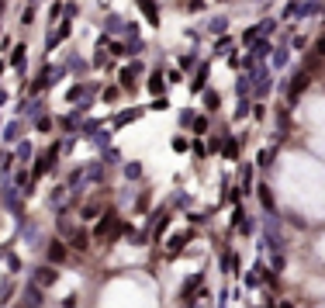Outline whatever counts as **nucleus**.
I'll use <instances>...</instances> for the list:
<instances>
[{
	"label": "nucleus",
	"mask_w": 325,
	"mask_h": 308,
	"mask_svg": "<svg viewBox=\"0 0 325 308\" xmlns=\"http://www.w3.org/2000/svg\"><path fill=\"white\" fill-rule=\"evenodd\" d=\"M59 281V270H52V267H38L35 270V284H42V288H52Z\"/></svg>",
	"instance_id": "obj_1"
},
{
	"label": "nucleus",
	"mask_w": 325,
	"mask_h": 308,
	"mask_svg": "<svg viewBox=\"0 0 325 308\" xmlns=\"http://www.w3.org/2000/svg\"><path fill=\"white\" fill-rule=\"evenodd\" d=\"M24 302H28V308H42V284H24Z\"/></svg>",
	"instance_id": "obj_2"
},
{
	"label": "nucleus",
	"mask_w": 325,
	"mask_h": 308,
	"mask_svg": "<svg viewBox=\"0 0 325 308\" xmlns=\"http://www.w3.org/2000/svg\"><path fill=\"white\" fill-rule=\"evenodd\" d=\"M56 153H59V149L52 146L49 153H42V156H38V163H35V177H45V170H49V163L56 159Z\"/></svg>",
	"instance_id": "obj_3"
},
{
	"label": "nucleus",
	"mask_w": 325,
	"mask_h": 308,
	"mask_svg": "<svg viewBox=\"0 0 325 308\" xmlns=\"http://www.w3.org/2000/svg\"><path fill=\"white\" fill-rule=\"evenodd\" d=\"M305 87H308V73H298L294 83H291V90H287V97H291V101H298V94H301Z\"/></svg>",
	"instance_id": "obj_4"
},
{
	"label": "nucleus",
	"mask_w": 325,
	"mask_h": 308,
	"mask_svg": "<svg viewBox=\"0 0 325 308\" xmlns=\"http://www.w3.org/2000/svg\"><path fill=\"white\" fill-rule=\"evenodd\" d=\"M70 246H73V249H86V246H90V235H86L83 229L70 232Z\"/></svg>",
	"instance_id": "obj_5"
},
{
	"label": "nucleus",
	"mask_w": 325,
	"mask_h": 308,
	"mask_svg": "<svg viewBox=\"0 0 325 308\" xmlns=\"http://www.w3.org/2000/svg\"><path fill=\"white\" fill-rule=\"evenodd\" d=\"M135 73H139V66H125V70H121V87H125V90L135 87Z\"/></svg>",
	"instance_id": "obj_6"
},
{
	"label": "nucleus",
	"mask_w": 325,
	"mask_h": 308,
	"mask_svg": "<svg viewBox=\"0 0 325 308\" xmlns=\"http://www.w3.org/2000/svg\"><path fill=\"white\" fill-rule=\"evenodd\" d=\"M49 260H52V263H63V260H66V246H63V242H52V246H49Z\"/></svg>",
	"instance_id": "obj_7"
},
{
	"label": "nucleus",
	"mask_w": 325,
	"mask_h": 308,
	"mask_svg": "<svg viewBox=\"0 0 325 308\" xmlns=\"http://www.w3.org/2000/svg\"><path fill=\"white\" fill-rule=\"evenodd\" d=\"M197 284H201V274H194V277H190V281L183 284V295H180V298H183V302H194L190 295H194V288H197Z\"/></svg>",
	"instance_id": "obj_8"
},
{
	"label": "nucleus",
	"mask_w": 325,
	"mask_h": 308,
	"mask_svg": "<svg viewBox=\"0 0 325 308\" xmlns=\"http://www.w3.org/2000/svg\"><path fill=\"white\" fill-rule=\"evenodd\" d=\"M139 7L146 10V17H149L153 24H160V14H156V3H153V0H139Z\"/></svg>",
	"instance_id": "obj_9"
},
{
	"label": "nucleus",
	"mask_w": 325,
	"mask_h": 308,
	"mask_svg": "<svg viewBox=\"0 0 325 308\" xmlns=\"http://www.w3.org/2000/svg\"><path fill=\"white\" fill-rule=\"evenodd\" d=\"M139 114H142V111H121V114L114 118V128H121V125H128V121H135Z\"/></svg>",
	"instance_id": "obj_10"
},
{
	"label": "nucleus",
	"mask_w": 325,
	"mask_h": 308,
	"mask_svg": "<svg viewBox=\"0 0 325 308\" xmlns=\"http://www.w3.org/2000/svg\"><path fill=\"white\" fill-rule=\"evenodd\" d=\"M259 201H263V208H266V211H273V194H270V187H266V184H259Z\"/></svg>",
	"instance_id": "obj_11"
},
{
	"label": "nucleus",
	"mask_w": 325,
	"mask_h": 308,
	"mask_svg": "<svg viewBox=\"0 0 325 308\" xmlns=\"http://www.w3.org/2000/svg\"><path fill=\"white\" fill-rule=\"evenodd\" d=\"M222 153H225V159H236V156H239V146H236V139H225V142H222Z\"/></svg>",
	"instance_id": "obj_12"
},
{
	"label": "nucleus",
	"mask_w": 325,
	"mask_h": 308,
	"mask_svg": "<svg viewBox=\"0 0 325 308\" xmlns=\"http://www.w3.org/2000/svg\"><path fill=\"white\" fill-rule=\"evenodd\" d=\"M218 104H222V97H218L215 90H208V94H204V107H208V111H218Z\"/></svg>",
	"instance_id": "obj_13"
},
{
	"label": "nucleus",
	"mask_w": 325,
	"mask_h": 308,
	"mask_svg": "<svg viewBox=\"0 0 325 308\" xmlns=\"http://www.w3.org/2000/svg\"><path fill=\"white\" fill-rule=\"evenodd\" d=\"M190 125H194V132H197V135H204V132H208V118H204V114L190 118Z\"/></svg>",
	"instance_id": "obj_14"
},
{
	"label": "nucleus",
	"mask_w": 325,
	"mask_h": 308,
	"mask_svg": "<svg viewBox=\"0 0 325 308\" xmlns=\"http://www.w3.org/2000/svg\"><path fill=\"white\" fill-rule=\"evenodd\" d=\"M183 242H187V235H173V239H169V256H176V253L183 249Z\"/></svg>",
	"instance_id": "obj_15"
},
{
	"label": "nucleus",
	"mask_w": 325,
	"mask_h": 308,
	"mask_svg": "<svg viewBox=\"0 0 325 308\" xmlns=\"http://www.w3.org/2000/svg\"><path fill=\"white\" fill-rule=\"evenodd\" d=\"M149 90H153L156 97L162 94V73H153V77H149Z\"/></svg>",
	"instance_id": "obj_16"
},
{
	"label": "nucleus",
	"mask_w": 325,
	"mask_h": 308,
	"mask_svg": "<svg viewBox=\"0 0 325 308\" xmlns=\"http://www.w3.org/2000/svg\"><path fill=\"white\" fill-rule=\"evenodd\" d=\"M204 80H208V66H201V73L194 77V83H190V90H201V87H204Z\"/></svg>",
	"instance_id": "obj_17"
},
{
	"label": "nucleus",
	"mask_w": 325,
	"mask_h": 308,
	"mask_svg": "<svg viewBox=\"0 0 325 308\" xmlns=\"http://www.w3.org/2000/svg\"><path fill=\"white\" fill-rule=\"evenodd\" d=\"M111 225H114V218H104V222L97 225V232H93V235H97V239H104V235H107V229H111Z\"/></svg>",
	"instance_id": "obj_18"
},
{
	"label": "nucleus",
	"mask_w": 325,
	"mask_h": 308,
	"mask_svg": "<svg viewBox=\"0 0 325 308\" xmlns=\"http://www.w3.org/2000/svg\"><path fill=\"white\" fill-rule=\"evenodd\" d=\"M24 63V45H17V52L10 56V66H21Z\"/></svg>",
	"instance_id": "obj_19"
},
{
	"label": "nucleus",
	"mask_w": 325,
	"mask_h": 308,
	"mask_svg": "<svg viewBox=\"0 0 325 308\" xmlns=\"http://www.w3.org/2000/svg\"><path fill=\"white\" fill-rule=\"evenodd\" d=\"M125 173L135 180V177H142V166H139V163H128V166H125Z\"/></svg>",
	"instance_id": "obj_20"
},
{
	"label": "nucleus",
	"mask_w": 325,
	"mask_h": 308,
	"mask_svg": "<svg viewBox=\"0 0 325 308\" xmlns=\"http://www.w3.org/2000/svg\"><path fill=\"white\" fill-rule=\"evenodd\" d=\"M149 107H153V111H166V107H169V101H166V97H156Z\"/></svg>",
	"instance_id": "obj_21"
},
{
	"label": "nucleus",
	"mask_w": 325,
	"mask_h": 308,
	"mask_svg": "<svg viewBox=\"0 0 325 308\" xmlns=\"http://www.w3.org/2000/svg\"><path fill=\"white\" fill-rule=\"evenodd\" d=\"M270 163H273V149H263L259 153V166H270Z\"/></svg>",
	"instance_id": "obj_22"
},
{
	"label": "nucleus",
	"mask_w": 325,
	"mask_h": 308,
	"mask_svg": "<svg viewBox=\"0 0 325 308\" xmlns=\"http://www.w3.org/2000/svg\"><path fill=\"white\" fill-rule=\"evenodd\" d=\"M173 149H176V153H187V139L176 135V139H173Z\"/></svg>",
	"instance_id": "obj_23"
},
{
	"label": "nucleus",
	"mask_w": 325,
	"mask_h": 308,
	"mask_svg": "<svg viewBox=\"0 0 325 308\" xmlns=\"http://www.w3.org/2000/svg\"><path fill=\"white\" fill-rule=\"evenodd\" d=\"M28 156H31V146H28V142H24V146H17V159H28Z\"/></svg>",
	"instance_id": "obj_24"
},
{
	"label": "nucleus",
	"mask_w": 325,
	"mask_h": 308,
	"mask_svg": "<svg viewBox=\"0 0 325 308\" xmlns=\"http://www.w3.org/2000/svg\"><path fill=\"white\" fill-rule=\"evenodd\" d=\"M3 139H7V142H14V139H17V125H10V128L3 132Z\"/></svg>",
	"instance_id": "obj_25"
},
{
	"label": "nucleus",
	"mask_w": 325,
	"mask_h": 308,
	"mask_svg": "<svg viewBox=\"0 0 325 308\" xmlns=\"http://www.w3.org/2000/svg\"><path fill=\"white\" fill-rule=\"evenodd\" d=\"M245 114H249V101H243V104H239V111H236V118H245Z\"/></svg>",
	"instance_id": "obj_26"
},
{
	"label": "nucleus",
	"mask_w": 325,
	"mask_h": 308,
	"mask_svg": "<svg viewBox=\"0 0 325 308\" xmlns=\"http://www.w3.org/2000/svg\"><path fill=\"white\" fill-rule=\"evenodd\" d=\"M249 180H252V170L245 166V170H243V187H245V191H249Z\"/></svg>",
	"instance_id": "obj_27"
},
{
	"label": "nucleus",
	"mask_w": 325,
	"mask_h": 308,
	"mask_svg": "<svg viewBox=\"0 0 325 308\" xmlns=\"http://www.w3.org/2000/svg\"><path fill=\"white\" fill-rule=\"evenodd\" d=\"M183 3H187L190 10H201V7H204V0H183Z\"/></svg>",
	"instance_id": "obj_28"
},
{
	"label": "nucleus",
	"mask_w": 325,
	"mask_h": 308,
	"mask_svg": "<svg viewBox=\"0 0 325 308\" xmlns=\"http://www.w3.org/2000/svg\"><path fill=\"white\" fill-rule=\"evenodd\" d=\"M315 56H325V35L319 38V45H315Z\"/></svg>",
	"instance_id": "obj_29"
}]
</instances>
